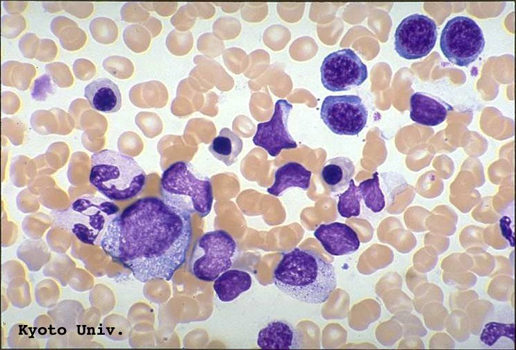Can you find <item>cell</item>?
<instances>
[{"instance_id": "2", "label": "cell", "mask_w": 516, "mask_h": 350, "mask_svg": "<svg viewBox=\"0 0 516 350\" xmlns=\"http://www.w3.org/2000/svg\"><path fill=\"white\" fill-rule=\"evenodd\" d=\"M273 281L288 296L310 304L325 303L337 286L334 267L315 251L299 248L283 253Z\"/></svg>"}, {"instance_id": "8", "label": "cell", "mask_w": 516, "mask_h": 350, "mask_svg": "<svg viewBox=\"0 0 516 350\" xmlns=\"http://www.w3.org/2000/svg\"><path fill=\"white\" fill-rule=\"evenodd\" d=\"M320 117L333 133L356 135L365 128L368 112L357 95H330L322 103Z\"/></svg>"}, {"instance_id": "21", "label": "cell", "mask_w": 516, "mask_h": 350, "mask_svg": "<svg viewBox=\"0 0 516 350\" xmlns=\"http://www.w3.org/2000/svg\"><path fill=\"white\" fill-rule=\"evenodd\" d=\"M360 200L358 187L351 179L347 190L339 196L337 204L338 213L344 218L358 216L360 213Z\"/></svg>"}, {"instance_id": "7", "label": "cell", "mask_w": 516, "mask_h": 350, "mask_svg": "<svg viewBox=\"0 0 516 350\" xmlns=\"http://www.w3.org/2000/svg\"><path fill=\"white\" fill-rule=\"evenodd\" d=\"M483 31L477 23L465 16L449 19L443 28L440 46L448 60L460 67L474 62L485 47Z\"/></svg>"}, {"instance_id": "17", "label": "cell", "mask_w": 516, "mask_h": 350, "mask_svg": "<svg viewBox=\"0 0 516 350\" xmlns=\"http://www.w3.org/2000/svg\"><path fill=\"white\" fill-rule=\"evenodd\" d=\"M355 165L348 157L339 156L326 160L322 166L320 177L331 192L343 190L348 186L355 173Z\"/></svg>"}, {"instance_id": "22", "label": "cell", "mask_w": 516, "mask_h": 350, "mask_svg": "<svg viewBox=\"0 0 516 350\" xmlns=\"http://www.w3.org/2000/svg\"><path fill=\"white\" fill-rule=\"evenodd\" d=\"M501 337L515 342V324L491 322L485 324L480 340L488 347L493 346Z\"/></svg>"}, {"instance_id": "25", "label": "cell", "mask_w": 516, "mask_h": 350, "mask_svg": "<svg viewBox=\"0 0 516 350\" xmlns=\"http://www.w3.org/2000/svg\"><path fill=\"white\" fill-rule=\"evenodd\" d=\"M499 223L501 235L509 242L511 247H515V237L510 228V219L504 216L501 218Z\"/></svg>"}, {"instance_id": "20", "label": "cell", "mask_w": 516, "mask_h": 350, "mask_svg": "<svg viewBox=\"0 0 516 350\" xmlns=\"http://www.w3.org/2000/svg\"><path fill=\"white\" fill-rule=\"evenodd\" d=\"M358 189L365 205L373 212H379L385 208V197L380 188L377 172L371 178L360 182Z\"/></svg>"}, {"instance_id": "14", "label": "cell", "mask_w": 516, "mask_h": 350, "mask_svg": "<svg viewBox=\"0 0 516 350\" xmlns=\"http://www.w3.org/2000/svg\"><path fill=\"white\" fill-rule=\"evenodd\" d=\"M257 344L262 349H294L301 347V338L290 323L272 321L260 329Z\"/></svg>"}, {"instance_id": "12", "label": "cell", "mask_w": 516, "mask_h": 350, "mask_svg": "<svg viewBox=\"0 0 516 350\" xmlns=\"http://www.w3.org/2000/svg\"><path fill=\"white\" fill-rule=\"evenodd\" d=\"M314 236L324 249L332 256L351 254L360 247L356 232L349 225L341 222L320 224L314 231Z\"/></svg>"}, {"instance_id": "23", "label": "cell", "mask_w": 516, "mask_h": 350, "mask_svg": "<svg viewBox=\"0 0 516 350\" xmlns=\"http://www.w3.org/2000/svg\"><path fill=\"white\" fill-rule=\"evenodd\" d=\"M115 22L106 17H97L91 21L90 24V32L93 38L100 43L110 44L113 41L110 39V28L116 26Z\"/></svg>"}, {"instance_id": "19", "label": "cell", "mask_w": 516, "mask_h": 350, "mask_svg": "<svg viewBox=\"0 0 516 350\" xmlns=\"http://www.w3.org/2000/svg\"><path fill=\"white\" fill-rule=\"evenodd\" d=\"M243 148L241 138L228 128H223L212 141L208 151L217 160L231 166L235 163Z\"/></svg>"}, {"instance_id": "4", "label": "cell", "mask_w": 516, "mask_h": 350, "mask_svg": "<svg viewBox=\"0 0 516 350\" xmlns=\"http://www.w3.org/2000/svg\"><path fill=\"white\" fill-rule=\"evenodd\" d=\"M163 200L172 207L200 217L210 214L213 203L211 180L194 170L190 163L171 164L160 179Z\"/></svg>"}, {"instance_id": "5", "label": "cell", "mask_w": 516, "mask_h": 350, "mask_svg": "<svg viewBox=\"0 0 516 350\" xmlns=\"http://www.w3.org/2000/svg\"><path fill=\"white\" fill-rule=\"evenodd\" d=\"M119 211L113 201L85 195L76 199L67 211L60 213L58 222L82 243L100 245L106 228Z\"/></svg>"}, {"instance_id": "24", "label": "cell", "mask_w": 516, "mask_h": 350, "mask_svg": "<svg viewBox=\"0 0 516 350\" xmlns=\"http://www.w3.org/2000/svg\"><path fill=\"white\" fill-rule=\"evenodd\" d=\"M54 90L55 87L50 76L44 74L35 80L31 96L35 100L44 101L49 94H53Z\"/></svg>"}, {"instance_id": "9", "label": "cell", "mask_w": 516, "mask_h": 350, "mask_svg": "<svg viewBox=\"0 0 516 350\" xmlns=\"http://www.w3.org/2000/svg\"><path fill=\"white\" fill-rule=\"evenodd\" d=\"M438 36L437 25L429 17L415 13L404 19L394 33V49L407 60L422 58L433 49Z\"/></svg>"}, {"instance_id": "10", "label": "cell", "mask_w": 516, "mask_h": 350, "mask_svg": "<svg viewBox=\"0 0 516 350\" xmlns=\"http://www.w3.org/2000/svg\"><path fill=\"white\" fill-rule=\"evenodd\" d=\"M320 73L323 86L331 92L347 91L359 86L368 76L367 66L349 48L327 55L322 61Z\"/></svg>"}, {"instance_id": "16", "label": "cell", "mask_w": 516, "mask_h": 350, "mask_svg": "<svg viewBox=\"0 0 516 350\" xmlns=\"http://www.w3.org/2000/svg\"><path fill=\"white\" fill-rule=\"evenodd\" d=\"M312 172L297 162H288L279 167L274 173V182L268 188L269 194L279 197L290 188L307 190L310 184Z\"/></svg>"}, {"instance_id": "11", "label": "cell", "mask_w": 516, "mask_h": 350, "mask_svg": "<svg viewBox=\"0 0 516 350\" xmlns=\"http://www.w3.org/2000/svg\"><path fill=\"white\" fill-rule=\"evenodd\" d=\"M292 109V105L287 100L278 99L275 103L274 113L269 121L257 125L253 142L266 150L272 157L277 156L283 149L297 147L288 128Z\"/></svg>"}, {"instance_id": "18", "label": "cell", "mask_w": 516, "mask_h": 350, "mask_svg": "<svg viewBox=\"0 0 516 350\" xmlns=\"http://www.w3.org/2000/svg\"><path fill=\"white\" fill-rule=\"evenodd\" d=\"M252 284L251 275L240 269H228L214 281L213 289L218 299L230 302L249 290Z\"/></svg>"}, {"instance_id": "1", "label": "cell", "mask_w": 516, "mask_h": 350, "mask_svg": "<svg viewBox=\"0 0 516 350\" xmlns=\"http://www.w3.org/2000/svg\"><path fill=\"white\" fill-rule=\"evenodd\" d=\"M192 236L190 214L160 198L147 197L113 219L100 247L138 281H169L184 264Z\"/></svg>"}, {"instance_id": "15", "label": "cell", "mask_w": 516, "mask_h": 350, "mask_svg": "<svg viewBox=\"0 0 516 350\" xmlns=\"http://www.w3.org/2000/svg\"><path fill=\"white\" fill-rule=\"evenodd\" d=\"M84 96L91 108L104 113L116 112L122 107V95L117 85L107 78H99L88 84Z\"/></svg>"}, {"instance_id": "6", "label": "cell", "mask_w": 516, "mask_h": 350, "mask_svg": "<svg viewBox=\"0 0 516 350\" xmlns=\"http://www.w3.org/2000/svg\"><path fill=\"white\" fill-rule=\"evenodd\" d=\"M237 251V243L224 230L210 231L197 242L190 262V271L199 280L212 282L230 269Z\"/></svg>"}, {"instance_id": "3", "label": "cell", "mask_w": 516, "mask_h": 350, "mask_svg": "<svg viewBox=\"0 0 516 350\" xmlns=\"http://www.w3.org/2000/svg\"><path fill=\"white\" fill-rule=\"evenodd\" d=\"M147 181L143 169L129 156L110 149L91 156L89 181L110 200L123 201L135 197Z\"/></svg>"}, {"instance_id": "13", "label": "cell", "mask_w": 516, "mask_h": 350, "mask_svg": "<svg viewBox=\"0 0 516 350\" xmlns=\"http://www.w3.org/2000/svg\"><path fill=\"white\" fill-rule=\"evenodd\" d=\"M452 107L432 94L417 92L410 99V117L421 125L435 126L442 123L447 118Z\"/></svg>"}]
</instances>
